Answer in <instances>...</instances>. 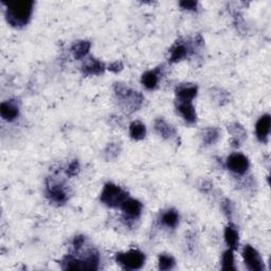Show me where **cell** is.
Returning <instances> with one entry per match:
<instances>
[{
    "label": "cell",
    "instance_id": "obj_18",
    "mask_svg": "<svg viewBox=\"0 0 271 271\" xmlns=\"http://www.w3.org/2000/svg\"><path fill=\"white\" fill-rule=\"evenodd\" d=\"M160 222L165 227L175 229L179 224V214L175 209H169L161 214Z\"/></svg>",
    "mask_w": 271,
    "mask_h": 271
},
{
    "label": "cell",
    "instance_id": "obj_4",
    "mask_svg": "<svg viewBox=\"0 0 271 271\" xmlns=\"http://www.w3.org/2000/svg\"><path fill=\"white\" fill-rule=\"evenodd\" d=\"M116 261L124 269L137 270L144 265L145 255L138 249H131L127 252L117 253Z\"/></svg>",
    "mask_w": 271,
    "mask_h": 271
},
{
    "label": "cell",
    "instance_id": "obj_23",
    "mask_svg": "<svg viewBox=\"0 0 271 271\" xmlns=\"http://www.w3.org/2000/svg\"><path fill=\"white\" fill-rule=\"evenodd\" d=\"M220 137V131L217 127H208L203 133V141L205 145L216 143Z\"/></svg>",
    "mask_w": 271,
    "mask_h": 271
},
{
    "label": "cell",
    "instance_id": "obj_28",
    "mask_svg": "<svg viewBox=\"0 0 271 271\" xmlns=\"http://www.w3.org/2000/svg\"><path fill=\"white\" fill-rule=\"evenodd\" d=\"M80 169H81L80 163H78L77 160H73L72 162H70V165L68 166L66 172H67V175L69 177H74L78 173H80Z\"/></svg>",
    "mask_w": 271,
    "mask_h": 271
},
{
    "label": "cell",
    "instance_id": "obj_10",
    "mask_svg": "<svg viewBox=\"0 0 271 271\" xmlns=\"http://www.w3.org/2000/svg\"><path fill=\"white\" fill-rule=\"evenodd\" d=\"M270 127H271V117L268 113L266 115L262 116L258 122H256L255 125V134L258 139L263 142V143H265L267 142L268 136L270 133Z\"/></svg>",
    "mask_w": 271,
    "mask_h": 271
},
{
    "label": "cell",
    "instance_id": "obj_25",
    "mask_svg": "<svg viewBox=\"0 0 271 271\" xmlns=\"http://www.w3.org/2000/svg\"><path fill=\"white\" fill-rule=\"evenodd\" d=\"M158 264H159V269L160 270H170L173 269L175 266V259L172 255L169 254H160L158 258Z\"/></svg>",
    "mask_w": 271,
    "mask_h": 271
},
{
    "label": "cell",
    "instance_id": "obj_9",
    "mask_svg": "<svg viewBox=\"0 0 271 271\" xmlns=\"http://www.w3.org/2000/svg\"><path fill=\"white\" fill-rule=\"evenodd\" d=\"M198 92V88L194 84H180L178 85L175 94L178 99V101H188L192 102V100L196 98Z\"/></svg>",
    "mask_w": 271,
    "mask_h": 271
},
{
    "label": "cell",
    "instance_id": "obj_14",
    "mask_svg": "<svg viewBox=\"0 0 271 271\" xmlns=\"http://www.w3.org/2000/svg\"><path fill=\"white\" fill-rule=\"evenodd\" d=\"M154 128L156 133L158 134L161 138H163L165 140H170L173 139L176 136V130L175 128L170 125L169 123H168L165 119L162 118H158L155 120L154 123Z\"/></svg>",
    "mask_w": 271,
    "mask_h": 271
},
{
    "label": "cell",
    "instance_id": "obj_8",
    "mask_svg": "<svg viewBox=\"0 0 271 271\" xmlns=\"http://www.w3.org/2000/svg\"><path fill=\"white\" fill-rule=\"evenodd\" d=\"M105 69H106L105 64L95 58L86 59L82 65L83 74L88 75V76L102 74L105 71Z\"/></svg>",
    "mask_w": 271,
    "mask_h": 271
},
{
    "label": "cell",
    "instance_id": "obj_29",
    "mask_svg": "<svg viewBox=\"0 0 271 271\" xmlns=\"http://www.w3.org/2000/svg\"><path fill=\"white\" fill-rule=\"evenodd\" d=\"M180 8L183 10H188V11H196L198 2L194 1V0H184V1L179 2Z\"/></svg>",
    "mask_w": 271,
    "mask_h": 271
},
{
    "label": "cell",
    "instance_id": "obj_26",
    "mask_svg": "<svg viewBox=\"0 0 271 271\" xmlns=\"http://www.w3.org/2000/svg\"><path fill=\"white\" fill-rule=\"evenodd\" d=\"M223 270L229 271V270H235V265H234V250L232 249H228L227 251L223 254Z\"/></svg>",
    "mask_w": 271,
    "mask_h": 271
},
{
    "label": "cell",
    "instance_id": "obj_2",
    "mask_svg": "<svg viewBox=\"0 0 271 271\" xmlns=\"http://www.w3.org/2000/svg\"><path fill=\"white\" fill-rule=\"evenodd\" d=\"M113 91L123 109L130 113L137 111L144 101L143 96L140 92L135 91L122 83H116L113 86Z\"/></svg>",
    "mask_w": 271,
    "mask_h": 271
},
{
    "label": "cell",
    "instance_id": "obj_13",
    "mask_svg": "<svg viewBox=\"0 0 271 271\" xmlns=\"http://www.w3.org/2000/svg\"><path fill=\"white\" fill-rule=\"evenodd\" d=\"M191 53V48L183 41H178L172 47L169 51V63H178L185 58H188Z\"/></svg>",
    "mask_w": 271,
    "mask_h": 271
},
{
    "label": "cell",
    "instance_id": "obj_31",
    "mask_svg": "<svg viewBox=\"0 0 271 271\" xmlns=\"http://www.w3.org/2000/svg\"><path fill=\"white\" fill-rule=\"evenodd\" d=\"M84 244H85V237H83V235H77V237H75L72 241V245L76 251L80 250V249L84 246Z\"/></svg>",
    "mask_w": 271,
    "mask_h": 271
},
{
    "label": "cell",
    "instance_id": "obj_24",
    "mask_svg": "<svg viewBox=\"0 0 271 271\" xmlns=\"http://www.w3.org/2000/svg\"><path fill=\"white\" fill-rule=\"evenodd\" d=\"M62 267L65 270H84L82 259L74 258L72 255H68L63 260Z\"/></svg>",
    "mask_w": 271,
    "mask_h": 271
},
{
    "label": "cell",
    "instance_id": "obj_3",
    "mask_svg": "<svg viewBox=\"0 0 271 271\" xmlns=\"http://www.w3.org/2000/svg\"><path fill=\"white\" fill-rule=\"evenodd\" d=\"M126 192L122 188H120L119 185L112 182H107L104 185L101 197H100L102 203L108 206V208H118V206L121 208V205L126 201Z\"/></svg>",
    "mask_w": 271,
    "mask_h": 271
},
{
    "label": "cell",
    "instance_id": "obj_1",
    "mask_svg": "<svg viewBox=\"0 0 271 271\" xmlns=\"http://www.w3.org/2000/svg\"><path fill=\"white\" fill-rule=\"evenodd\" d=\"M5 5L6 21L15 28L25 27L29 23L33 9L34 1L31 0H21V1L3 2Z\"/></svg>",
    "mask_w": 271,
    "mask_h": 271
},
{
    "label": "cell",
    "instance_id": "obj_27",
    "mask_svg": "<svg viewBox=\"0 0 271 271\" xmlns=\"http://www.w3.org/2000/svg\"><path fill=\"white\" fill-rule=\"evenodd\" d=\"M104 153H105L106 159H108V160L115 159L120 154V145H118V143H109L105 148Z\"/></svg>",
    "mask_w": 271,
    "mask_h": 271
},
{
    "label": "cell",
    "instance_id": "obj_6",
    "mask_svg": "<svg viewBox=\"0 0 271 271\" xmlns=\"http://www.w3.org/2000/svg\"><path fill=\"white\" fill-rule=\"evenodd\" d=\"M47 196L50 201L58 204H64L68 199V194L64 185L53 179L47 181Z\"/></svg>",
    "mask_w": 271,
    "mask_h": 271
},
{
    "label": "cell",
    "instance_id": "obj_5",
    "mask_svg": "<svg viewBox=\"0 0 271 271\" xmlns=\"http://www.w3.org/2000/svg\"><path fill=\"white\" fill-rule=\"evenodd\" d=\"M242 258H244L245 264L248 269L251 271H263L265 269L264 267V262L261 258L260 253L255 249L250 246L246 245L242 249Z\"/></svg>",
    "mask_w": 271,
    "mask_h": 271
},
{
    "label": "cell",
    "instance_id": "obj_21",
    "mask_svg": "<svg viewBox=\"0 0 271 271\" xmlns=\"http://www.w3.org/2000/svg\"><path fill=\"white\" fill-rule=\"evenodd\" d=\"M225 240L228 247L232 249V250H237L238 247V241H239L238 232L231 225L227 226L225 228Z\"/></svg>",
    "mask_w": 271,
    "mask_h": 271
},
{
    "label": "cell",
    "instance_id": "obj_32",
    "mask_svg": "<svg viewBox=\"0 0 271 271\" xmlns=\"http://www.w3.org/2000/svg\"><path fill=\"white\" fill-rule=\"evenodd\" d=\"M122 69H123V65L121 62H115V63L110 64V65L108 66V70L111 71V72H115V73L120 72Z\"/></svg>",
    "mask_w": 271,
    "mask_h": 271
},
{
    "label": "cell",
    "instance_id": "obj_7",
    "mask_svg": "<svg viewBox=\"0 0 271 271\" xmlns=\"http://www.w3.org/2000/svg\"><path fill=\"white\" fill-rule=\"evenodd\" d=\"M227 167L232 173L237 175H244L250 167V162L245 155L234 153L229 156L227 160Z\"/></svg>",
    "mask_w": 271,
    "mask_h": 271
},
{
    "label": "cell",
    "instance_id": "obj_16",
    "mask_svg": "<svg viewBox=\"0 0 271 271\" xmlns=\"http://www.w3.org/2000/svg\"><path fill=\"white\" fill-rule=\"evenodd\" d=\"M228 132L232 135L231 142L233 143V146H238L240 142H242L247 138L246 130L237 122L231 123L228 126Z\"/></svg>",
    "mask_w": 271,
    "mask_h": 271
},
{
    "label": "cell",
    "instance_id": "obj_11",
    "mask_svg": "<svg viewBox=\"0 0 271 271\" xmlns=\"http://www.w3.org/2000/svg\"><path fill=\"white\" fill-rule=\"evenodd\" d=\"M177 110L180 113V116L183 118L185 122L189 124H194L197 120L195 107L192 102L188 101H178L177 103Z\"/></svg>",
    "mask_w": 271,
    "mask_h": 271
},
{
    "label": "cell",
    "instance_id": "obj_30",
    "mask_svg": "<svg viewBox=\"0 0 271 271\" xmlns=\"http://www.w3.org/2000/svg\"><path fill=\"white\" fill-rule=\"evenodd\" d=\"M222 210L225 213V215L227 217H231L232 213H233V204L229 201V199H225V201L222 203Z\"/></svg>",
    "mask_w": 271,
    "mask_h": 271
},
{
    "label": "cell",
    "instance_id": "obj_15",
    "mask_svg": "<svg viewBox=\"0 0 271 271\" xmlns=\"http://www.w3.org/2000/svg\"><path fill=\"white\" fill-rule=\"evenodd\" d=\"M0 116L8 122L16 120L19 116V107L14 101H5L0 105Z\"/></svg>",
    "mask_w": 271,
    "mask_h": 271
},
{
    "label": "cell",
    "instance_id": "obj_12",
    "mask_svg": "<svg viewBox=\"0 0 271 271\" xmlns=\"http://www.w3.org/2000/svg\"><path fill=\"white\" fill-rule=\"evenodd\" d=\"M142 208H143L142 203L134 198H126V201L121 205V209H122L123 213L128 218L132 219L138 218L141 215Z\"/></svg>",
    "mask_w": 271,
    "mask_h": 271
},
{
    "label": "cell",
    "instance_id": "obj_20",
    "mask_svg": "<svg viewBox=\"0 0 271 271\" xmlns=\"http://www.w3.org/2000/svg\"><path fill=\"white\" fill-rule=\"evenodd\" d=\"M84 270H97L100 264V255L99 252L95 249H90L82 258Z\"/></svg>",
    "mask_w": 271,
    "mask_h": 271
},
{
    "label": "cell",
    "instance_id": "obj_22",
    "mask_svg": "<svg viewBox=\"0 0 271 271\" xmlns=\"http://www.w3.org/2000/svg\"><path fill=\"white\" fill-rule=\"evenodd\" d=\"M130 135L132 139L136 141L143 140L146 136V127L140 121H134L130 125Z\"/></svg>",
    "mask_w": 271,
    "mask_h": 271
},
{
    "label": "cell",
    "instance_id": "obj_19",
    "mask_svg": "<svg viewBox=\"0 0 271 271\" xmlns=\"http://www.w3.org/2000/svg\"><path fill=\"white\" fill-rule=\"evenodd\" d=\"M91 48V42L89 40H80L76 41L71 47V52L73 54L75 60H83L86 58Z\"/></svg>",
    "mask_w": 271,
    "mask_h": 271
},
{
    "label": "cell",
    "instance_id": "obj_17",
    "mask_svg": "<svg viewBox=\"0 0 271 271\" xmlns=\"http://www.w3.org/2000/svg\"><path fill=\"white\" fill-rule=\"evenodd\" d=\"M159 77H160V69L156 68L154 70L146 71L145 73H143L141 78V82L146 89L153 90L157 87V85H158Z\"/></svg>",
    "mask_w": 271,
    "mask_h": 271
}]
</instances>
